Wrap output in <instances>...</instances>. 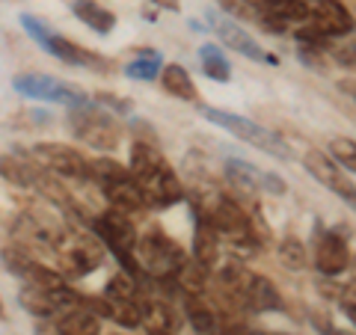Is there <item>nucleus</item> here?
<instances>
[{
    "mask_svg": "<svg viewBox=\"0 0 356 335\" xmlns=\"http://www.w3.org/2000/svg\"><path fill=\"white\" fill-rule=\"evenodd\" d=\"M72 131L77 140H83L92 149H116L122 131L116 125V119L110 113H102L92 104L74 107L72 110Z\"/></svg>",
    "mask_w": 356,
    "mask_h": 335,
    "instance_id": "nucleus-5",
    "label": "nucleus"
},
{
    "mask_svg": "<svg viewBox=\"0 0 356 335\" xmlns=\"http://www.w3.org/2000/svg\"><path fill=\"white\" fill-rule=\"evenodd\" d=\"M344 311H348V320H353V288H348V300H344Z\"/></svg>",
    "mask_w": 356,
    "mask_h": 335,
    "instance_id": "nucleus-35",
    "label": "nucleus"
},
{
    "mask_svg": "<svg viewBox=\"0 0 356 335\" xmlns=\"http://www.w3.org/2000/svg\"><path fill=\"white\" fill-rule=\"evenodd\" d=\"M315 264L324 276H339L350 267V250L336 231H321L318 238V252H315Z\"/></svg>",
    "mask_w": 356,
    "mask_h": 335,
    "instance_id": "nucleus-13",
    "label": "nucleus"
},
{
    "mask_svg": "<svg viewBox=\"0 0 356 335\" xmlns=\"http://www.w3.org/2000/svg\"><path fill=\"white\" fill-rule=\"evenodd\" d=\"M199 63H202V72L211 77V81H217V83L232 81V69H229V63L217 44H202V48H199Z\"/></svg>",
    "mask_w": 356,
    "mask_h": 335,
    "instance_id": "nucleus-24",
    "label": "nucleus"
},
{
    "mask_svg": "<svg viewBox=\"0 0 356 335\" xmlns=\"http://www.w3.org/2000/svg\"><path fill=\"white\" fill-rule=\"evenodd\" d=\"M6 315V311H3V300H0V318H3Z\"/></svg>",
    "mask_w": 356,
    "mask_h": 335,
    "instance_id": "nucleus-38",
    "label": "nucleus"
},
{
    "mask_svg": "<svg viewBox=\"0 0 356 335\" xmlns=\"http://www.w3.org/2000/svg\"><path fill=\"white\" fill-rule=\"evenodd\" d=\"M211 229L217 231V238H226L232 243H243L252 238V222L243 214V208L235 205L232 199H217L214 208L208 214Z\"/></svg>",
    "mask_w": 356,
    "mask_h": 335,
    "instance_id": "nucleus-8",
    "label": "nucleus"
},
{
    "mask_svg": "<svg viewBox=\"0 0 356 335\" xmlns=\"http://www.w3.org/2000/svg\"><path fill=\"white\" fill-rule=\"evenodd\" d=\"M220 255V238L211 229L208 220H196V231H193V261L202 267H214Z\"/></svg>",
    "mask_w": 356,
    "mask_h": 335,
    "instance_id": "nucleus-20",
    "label": "nucleus"
},
{
    "mask_svg": "<svg viewBox=\"0 0 356 335\" xmlns=\"http://www.w3.org/2000/svg\"><path fill=\"white\" fill-rule=\"evenodd\" d=\"M184 311H187V320L196 335H220L222 332V323L217 320L214 309H208L202 303V294H184Z\"/></svg>",
    "mask_w": 356,
    "mask_h": 335,
    "instance_id": "nucleus-17",
    "label": "nucleus"
},
{
    "mask_svg": "<svg viewBox=\"0 0 356 335\" xmlns=\"http://www.w3.org/2000/svg\"><path fill=\"white\" fill-rule=\"evenodd\" d=\"M39 48H44L51 54V57H57L63 63H72V65H98V57H92V54H86L81 44L69 42L65 36H57V33H48V39H44Z\"/></svg>",
    "mask_w": 356,
    "mask_h": 335,
    "instance_id": "nucleus-19",
    "label": "nucleus"
},
{
    "mask_svg": "<svg viewBox=\"0 0 356 335\" xmlns=\"http://www.w3.org/2000/svg\"><path fill=\"white\" fill-rule=\"evenodd\" d=\"M205 270L208 267H202L199 261H184L181 270L175 273L178 285L184 288V294H202L205 291Z\"/></svg>",
    "mask_w": 356,
    "mask_h": 335,
    "instance_id": "nucleus-27",
    "label": "nucleus"
},
{
    "mask_svg": "<svg viewBox=\"0 0 356 335\" xmlns=\"http://www.w3.org/2000/svg\"><path fill=\"white\" fill-rule=\"evenodd\" d=\"M13 86L18 89L21 95H27V98H36V101H54V104H65V107H86L89 104V98L83 89H77L72 83H63L57 81V77H51V74H36V72H30V74H18Z\"/></svg>",
    "mask_w": 356,
    "mask_h": 335,
    "instance_id": "nucleus-4",
    "label": "nucleus"
},
{
    "mask_svg": "<svg viewBox=\"0 0 356 335\" xmlns=\"http://www.w3.org/2000/svg\"><path fill=\"white\" fill-rule=\"evenodd\" d=\"M161 83H163L166 92L181 98V101H196V86H193V81H191V74H187L184 65H178V63L163 65L161 69Z\"/></svg>",
    "mask_w": 356,
    "mask_h": 335,
    "instance_id": "nucleus-21",
    "label": "nucleus"
},
{
    "mask_svg": "<svg viewBox=\"0 0 356 335\" xmlns=\"http://www.w3.org/2000/svg\"><path fill=\"white\" fill-rule=\"evenodd\" d=\"M57 255H60V270L72 279L89 276L98 264L104 261L102 243L89 234H69V238L57 240Z\"/></svg>",
    "mask_w": 356,
    "mask_h": 335,
    "instance_id": "nucleus-6",
    "label": "nucleus"
},
{
    "mask_svg": "<svg viewBox=\"0 0 356 335\" xmlns=\"http://www.w3.org/2000/svg\"><path fill=\"white\" fill-rule=\"evenodd\" d=\"M226 178L232 184H235L238 190H259L261 187V178H264V172L259 170V166H252V163H247V161H238V158H232V161H226Z\"/></svg>",
    "mask_w": 356,
    "mask_h": 335,
    "instance_id": "nucleus-23",
    "label": "nucleus"
},
{
    "mask_svg": "<svg viewBox=\"0 0 356 335\" xmlns=\"http://www.w3.org/2000/svg\"><path fill=\"white\" fill-rule=\"evenodd\" d=\"M104 193H107V199H110V208L122 211V214H131V211L146 208L143 190L137 187V181H134L131 175H128V178H122V181L107 184V187H104Z\"/></svg>",
    "mask_w": 356,
    "mask_h": 335,
    "instance_id": "nucleus-18",
    "label": "nucleus"
},
{
    "mask_svg": "<svg viewBox=\"0 0 356 335\" xmlns=\"http://www.w3.org/2000/svg\"><path fill=\"white\" fill-rule=\"evenodd\" d=\"M303 163H306V170H309L312 178H318V181L324 184V187H330L336 196H341L344 202L353 205V184L348 181V178H344V170H341L336 161L327 158L324 152L312 149L306 158H303Z\"/></svg>",
    "mask_w": 356,
    "mask_h": 335,
    "instance_id": "nucleus-11",
    "label": "nucleus"
},
{
    "mask_svg": "<svg viewBox=\"0 0 356 335\" xmlns=\"http://www.w3.org/2000/svg\"><path fill=\"white\" fill-rule=\"evenodd\" d=\"M131 178L143 190L146 208H170L181 199V184H178L172 166L149 142L131 146Z\"/></svg>",
    "mask_w": 356,
    "mask_h": 335,
    "instance_id": "nucleus-1",
    "label": "nucleus"
},
{
    "mask_svg": "<svg viewBox=\"0 0 356 335\" xmlns=\"http://www.w3.org/2000/svg\"><path fill=\"white\" fill-rule=\"evenodd\" d=\"M3 259H6V267H9V270L18 273V276H24V273H27V267L33 264L30 255H27V252H21V250H6V252H3Z\"/></svg>",
    "mask_w": 356,
    "mask_h": 335,
    "instance_id": "nucleus-33",
    "label": "nucleus"
},
{
    "mask_svg": "<svg viewBox=\"0 0 356 335\" xmlns=\"http://www.w3.org/2000/svg\"><path fill=\"white\" fill-rule=\"evenodd\" d=\"M89 175L98 178V181H102V184L107 187V184H113V181H122V178H128L131 172H128L122 163H116V161L98 158L95 163H89Z\"/></svg>",
    "mask_w": 356,
    "mask_h": 335,
    "instance_id": "nucleus-29",
    "label": "nucleus"
},
{
    "mask_svg": "<svg viewBox=\"0 0 356 335\" xmlns=\"http://www.w3.org/2000/svg\"><path fill=\"white\" fill-rule=\"evenodd\" d=\"M134 294H137V282H134L131 273H116L110 279V285H107L110 300H134Z\"/></svg>",
    "mask_w": 356,
    "mask_h": 335,
    "instance_id": "nucleus-31",
    "label": "nucleus"
},
{
    "mask_svg": "<svg viewBox=\"0 0 356 335\" xmlns=\"http://www.w3.org/2000/svg\"><path fill=\"white\" fill-rule=\"evenodd\" d=\"M57 332L60 335H98V318L89 309H69L65 315L57 320Z\"/></svg>",
    "mask_w": 356,
    "mask_h": 335,
    "instance_id": "nucleus-22",
    "label": "nucleus"
},
{
    "mask_svg": "<svg viewBox=\"0 0 356 335\" xmlns=\"http://www.w3.org/2000/svg\"><path fill=\"white\" fill-rule=\"evenodd\" d=\"M280 259L285 261V267H291V270H300V267H306V247L300 243L297 238H285L280 243Z\"/></svg>",
    "mask_w": 356,
    "mask_h": 335,
    "instance_id": "nucleus-30",
    "label": "nucleus"
},
{
    "mask_svg": "<svg viewBox=\"0 0 356 335\" xmlns=\"http://www.w3.org/2000/svg\"><path fill=\"white\" fill-rule=\"evenodd\" d=\"M0 172H3L6 178H13V181H18V184H27L30 181V175H27L24 166H21L18 161H9V158L0 161Z\"/></svg>",
    "mask_w": 356,
    "mask_h": 335,
    "instance_id": "nucleus-34",
    "label": "nucleus"
},
{
    "mask_svg": "<svg viewBox=\"0 0 356 335\" xmlns=\"http://www.w3.org/2000/svg\"><path fill=\"white\" fill-rule=\"evenodd\" d=\"M36 335H60L57 327H48V323H42V327L36 329Z\"/></svg>",
    "mask_w": 356,
    "mask_h": 335,
    "instance_id": "nucleus-36",
    "label": "nucleus"
},
{
    "mask_svg": "<svg viewBox=\"0 0 356 335\" xmlns=\"http://www.w3.org/2000/svg\"><path fill=\"white\" fill-rule=\"evenodd\" d=\"M72 13L83 21L89 30H95L98 36H107L116 27V15L107 6H102L98 0H72Z\"/></svg>",
    "mask_w": 356,
    "mask_h": 335,
    "instance_id": "nucleus-16",
    "label": "nucleus"
},
{
    "mask_svg": "<svg viewBox=\"0 0 356 335\" xmlns=\"http://www.w3.org/2000/svg\"><path fill=\"white\" fill-rule=\"evenodd\" d=\"M33 158L42 166H48L51 172L65 175V178H86L89 175V163L83 161V154H77L69 146H60V142H42V146L33 149Z\"/></svg>",
    "mask_w": 356,
    "mask_h": 335,
    "instance_id": "nucleus-9",
    "label": "nucleus"
},
{
    "mask_svg": "<svg viewBox=\"0 0 356 335\" xmlns=\"http://www.w3.org/2000/svg\"><path fill=\"white\" fill-rule=\"evenodd\" d=\"M309 24H315L327 39L348 36L353 30V15L339 0H312L309 3Z\"/></svg>",
    "mask_w": 356,
    "mask_h": 335,
    "instance_id": "nucleus-12",
    "label": "nucleus"
},
{
    "mask_svg": "<svg viewBox=\"0 0 356 335\" xmlns=\"http://www.w3.org/2000/svg\"><path fill=\"white\" fill-rule=\"evenodd\" d=\"M137 306H140V327L149 335H175L178 320L170 306L158 303V300H146V303H137Z\"/></svg>",
    "mask_w": 356,
    "mask_h": 335,
    "instance_id": "nucleus-15",
    "label": "nucleus"
},
{
    "mask_svg": "<svg viewBox=\"0 0 356 335\" xmlns=\"http://www.w3.org/2000/svg\"><path fill=\"white\" fill-rule=\"evenodd\" d=\"M202 116L208 122H214V125L232 131L238 140L250 142V146L261 149L267 154H273V158H291V149L282 142L280 133H273V131H267L261 125H255L252 119H243V116L229 113V110H220V107H202Z\"/></svg>",
    "mask_w": 356,
    "mask_h": 335,
    "instance_id": "nucleus-2",
    "label": "nucleus"
},
{
    "mask_svg": "<svg viewBox=\"0 0 356 335\" xmlns=\"http://www.w3.org/2000/svg\"><path fill=\"white\" fill-rule=\"evenodd\" d=\"M243 306L252 311H282V297L276 291L270 279L259 273H250L247 279V294H243Z\"/></svg>",
    "mask_w": 356,
    "mask_h": 335,
    "instance_id": "nucleus-14",
    "label": "nucleus"
},
{
    "mask_svg": "<svg viewBox=\"0 0 356 335\" xmlns=\"http://www.w3.org/2000/svg\"><path fill=\"white\" fill-rule=\"evenodd\" d=\"M152 3H158L163 9H178V0H152Z\"/></svg>",
    "mask_w": 356,
    "mask_h": 335,
    "instance_id": "nucleus-37",
    "label": "nucleus"
},
{
    "mask_svg": "<svg viewBox=\"0 0 356 335\" xmlns=\"http://www.w3.org/2000/svg\"><path fill=\"white\" fill-rule=\"evenodd\" d=\"M140 255H143V264L158 279H175V273L187 261L184 250L172 238H166L161 229H152L146 231V238H140Z\"/></svg>",
    "mask_w": 356,
    "mask_h": 335,
    "instance_id": "nucleus-7",
    "label": "nucleus"
},
{
    "mask_svg": "<svg viewBox=\"0 0 356 335\" xmlns=\"http://www.w3.org/2000/svg\"><path fill=\"white\" fill-rule=\"evenodd\" d=\"M330 152L336 158L339 166H344L348 172L356 170V152H353V140H332L330 142Z\"/></svg>",
    "mask_w": 356,
    "mask_h": 335,
    "instance_id": "nucleus-32",
    "label": "nucleus"
},
{
    "mask_svg": "<svg viewBox=\"0 0 356 335\" xmlns=\"http://www.w3.org/2000/svg\"><path fill=\"white\" fill-rule=\"evenodd\" d=\"M95 234L102 238L110 252L119 259V264L125 267V270L134 276L137 273V264H134V247H137V231H134V222L128 214H122V211L110 208L102 214V220L95 222Z\"/></svg>",
    "mask_w": 356,
    "mask_h": 335,
    "instance_id": "nucleus-3",
    "label": "nucleus"
},
{
    "mask_svg": "<svg viewBox=\"0 0 356 335\" xmlns=\"http://www.w3.org/2000/svg\"><path fill=\"white\" fill-rule=\"evenodd\" d=\"M208 18H211V30H214L217 36L226 42V48H235L238 54H243V57H250L255 63H273V65L280 63L276 57H270V54H264L261 44L255 42L241 24H235V21H229V18H222V15H214V13H211Z\"/></svg>",
    "mask_w": 356,
    "mask_h": 335,
    "instance_id": "nucleus-10",
    "label": "nucleus"
},
{
    "mask_svg": "<svg viewBox=\"0 0 356 335\" xmlns=\"http://www.w3.org/2000/svg\"><path fill=\"white\" fill-rule=\"evenodd\" d=\"M110 320H116L119 327H140V306L134 300H110Z\"/></svg>",
    "mask_w": 356,
    "mask_h": 335,
    "instance_id": "nucleus-28",
    "label": "nucleus"
},
{
    "mask_svg": "<svg viewBox=\"0 0 356 335\" xmlns=\"http://www.w3.org/2000/svg\"><path fill=\"white\" fill-rule=\"evenodd\" d=\"M163 69V57L158 51H140L128 65H125V74L134 77V81H154Z\"/></svg>",
    "mask_w": 356,
    "mask_h": 335,
    "instance_id": "nucleus-25",
    "label": "nucleus"
},
{
    "mask_svg": "<svg viewBox=\"0 0 356 335\" xmlns=\"http://www.w3.org/2000/svg\"><path fill=\"white\" fill-rule=\"evenodd\" d=\"M264 13L285 24H300V21H309V3L306 0H270Z\"/></svg>",
    "mask_w": 356,
    "mask_h": 335,
    "instance_id": "nucleus-26",
    "label": "nucleus"
}]
</instances>
